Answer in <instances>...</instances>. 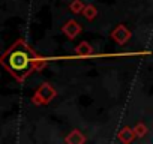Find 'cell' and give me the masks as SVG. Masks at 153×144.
<instances>
[{"mask_svg": "<svg viewBox=\"0 0 153 144\" xmlns=\"http://www.w3.org/2000/svg\"><path fill=\"white\" fill-rule=\"evenodd\" d=\"M38 54L24 42L17 41L0 59L2 63L17 81H24L36 69Z\"/></svg>", "mask_w": 153, "mask_h": 144, "instance_id": "6da1fadb", "label": "cell"}, {"mask_svg": "<svg viewBox=\"0 0 153 144\" xmlns=\"http://www.w3.org/2000/svg\"><path fill=\"white\" fill-rule=\"evenodd\" d=\"M56 95H57L56 89L51 84L44 83V84H41L38 87V90H36V93H35V96H33L32 101L36 105H47V104H50L56 98Z\"/></svg>", "mask_w": 153, "mask_h": 144, "instance_id": "7a4b0ae2", "label": "cell"}, {"mask_svg": "<svg viewBox=\"0 0 153 144\" xmlns=\"http://www.w3.org/2000/svg\"><path fill=\"white\" fill-rule=\"evenodd\" d=\"M110 36H111V39H113L116 44L125 45V44L132 38V32H131L125 24H119V26H116V27L111 30Z\"/></svg>", "mask_w": 153, "mask_h": 144, "instance_id": "3957f363", "label": "cell"}, {"mask_svg": "<svg viewBox=\"0 0 153 144\" xmlns=\"http://www.w3.org/2000/svg\"><path fill=\"white\" fill-rule=\"evenodd\" d=\"M81 30H83L81 24H80L78 21H75V20L66 21V23L63 24V27H62V32H63L65 36L69 38V39H75L76 36L81 33Z\"/></svg>", "mask_w": 153, "mask_h": 144, "instance_id": "277c9868", "label": "cell"}, {"mask_svg": "<svg viewBox=\"0 0 153 144\" xmlns=\"http://www.w3.org/2000/svg\"><path fill=\"white\" fill-rule=\"evenodd\" d=\"M75 54L76 57H90L93 54V47L87 41H83L75 47Z\"/></svg>", "mask_w": 153, "mask_h": 144, "instance_id": "5b68a950", "label": "cell"}, {"mask_svg": "<svg viewBox=\"0 0 153 144\" xmlns=\"http://www.w3.org/2000/svg\"><path fill=\"white\" fill-rule=\"evenodd\" d=\"M65 143H68V144H83V143H86V137L83 135L81 131L74 129L68 134V137L65 138Z\"/></svg>", "mask_w": 153, "mask_h": 144, "instance_id": "8992f818", "label": "cell"}, {"mask_svg": "<svg viewBox=\"0 0 153 144\" xmlns=\"http://www.w3.org/2000/svg\"><path fill=\"white\" fill-rule=\"evenodd\" d=\"M119 140L122 141V143H125V144H129V143H132L134 140H135V131H134V128H129V126H125V128H122L120 129V132H119Z\"/></svg>", "mask_w": 153, "mask_h": 144, "instance_id": "52a82bcc", "label": "cell"}, {"mask_svg": "<svg viewBox=\"0 0 153 144\" xmlns=\"http://www.w3.org/2000/svg\"><path fill=\"white\" fill-rule=\"evenodd\" d=\"M81 15H84L89 21H93V20L96 18V15H98V9H96L95 5H86Z\"/></svg>", "mask_w": 153, "mask_h": 144, "instance_id": "ba28073f", "label": "cell"}, {"mask_svg": "<svg viewBox=\"0 0 153 144\" xmlns=\"http://www.w3.org/2000/svg\"><path fill=\"white\" fill-rule=\"evenodd\" d=\"M84 6H86V5L81 2V0H72L71 5H69V9H71V12H72V14L80 15V14H83Z\"/></svg>", "mask_w": 153, "mask_h": 144, "instance_id": "9c48e42d", "label": "cell"}, {"mask_svg": "<svg viewBox=\"0 0 153 144\" xmlns=\"http://www.w3.org/2000/svg\"><path fill=\"white\" fill-rule=\"evenodd\" d=\"M134 131H135V135H137L138 138H143V137L147 135V126L143 125V123H137V125L134 126Z\"/></svg>", "mask_w": 153, "mask_h": 144, "instance_id": "30bf717a", "label": "cell"}]
</instances>
